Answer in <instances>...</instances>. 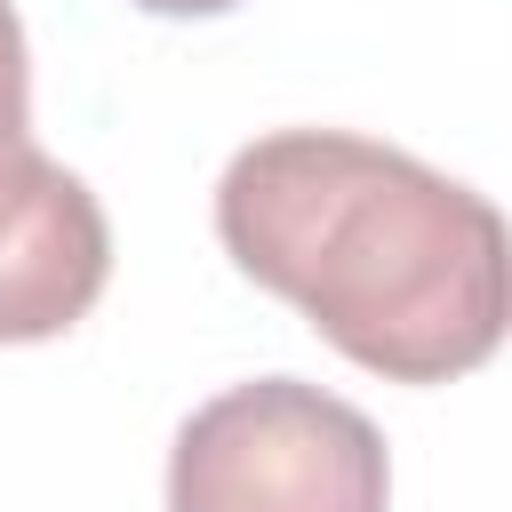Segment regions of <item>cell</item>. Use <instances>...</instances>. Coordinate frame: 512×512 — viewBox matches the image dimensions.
<instances>
[{
	"mask_svg": "<svg viewBox=\"0 0 512 512\" xmlns=\"http://www.w3.org/2000/svg\"><path fill=\"white\" fill-rule=\"evenodd\" d=\"M384 504H392L384 432L304 376H256L200 400L168 448V512H384Z\"/></svg>",
	"mask_w": 512,
	"mask_h": 512,
	"instance_id": "cell-2",
	"label": "cell"
},
{
	"mask_svg": "<svg viewBox=\"0 0 512 512\" xmlns=\"http://www.w3.org/2000/svg\"><path fill=\"white\" fill-rule=\"evenodd\" d=\"M144 16H224V8H240V0H136Z\"/></svg>",
	"mask_w": 512,
	"mask_h": 512,
	"instance_id": "cell-4",
	"label": "cell"
},
{
	"mask_svg": "<svg viewBox=\"0 0 512 512\" xmlns=\"http://www.w3.org/2000/svg\"><path fill=\"white\" fill-rule=\"evenodd\" d=\"M64 184V160L32 144V48L16 0H0V232L24 224L48 192Z\"/></svg>",
	"mask_w": 512,
	"mask_h": 512,
	"instance_id": "cell-3",
	"label": "cell"
},
{
	"mask_svg": "<svg viewBox=\"0 0 512 512\" xmlns=\"http://www.w3.org/2000/svg\"><path fill=\"white\" fill-rule=\"evenodd\" d=\"M224 256L384 384L472 376L504 344V216L400 144L272 128L216 176Z\"/></svg>",
	"mask_w": 512,
	"mask_h": 512,
	"instance_id": "cell-1",
	"label": "cell"
}]
</instances>
